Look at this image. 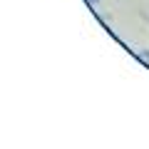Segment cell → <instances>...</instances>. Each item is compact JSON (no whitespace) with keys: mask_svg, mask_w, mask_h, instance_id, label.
Segmentation results:
<instances>
[{"mask_svg":"<svg viewBox=\"0 0 149 149\" xmlns=\"http://www.w3.org/2000/svg\"><path fill=\"white\" fill-rule=\"evenodd\" d=\"M87 3H90V5H97V3H100V0H87Z\"/></svg>","mask_w":149,"mask_h":149,"instance_id":"cell-1","label":"cell"}]
</instances>
